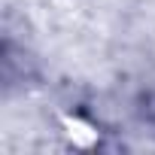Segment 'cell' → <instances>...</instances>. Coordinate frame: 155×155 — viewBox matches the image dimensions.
I'll return each mask as SVG.
<instances>
[{"mask_svg": "<svg viewBox=\"0 0 155 155\" xmlns=\"http://www.w3.org/2000/svg\"><path fill=\"white\" fill-rule=\"evenodd\" d=\"M143 113H146V119H149V122L155 125V91L143 97Z\"/></svg>", "mask_w": 155, "mask_h": 155, "instance_id": "cell-1", "label": "cell"}]
</instances>
